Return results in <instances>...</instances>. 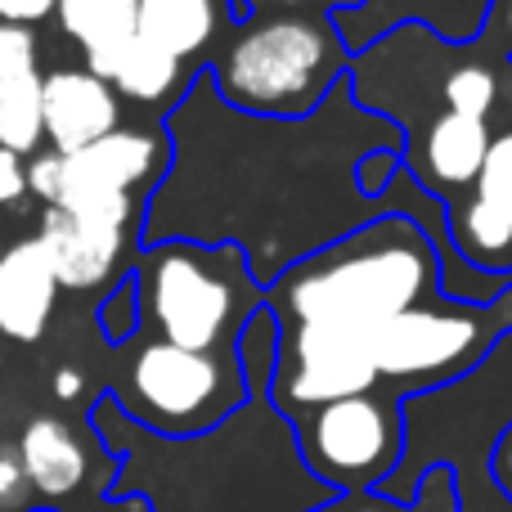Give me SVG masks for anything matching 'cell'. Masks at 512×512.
Instances as JSON below:
<instances>
[{
	"label": "cell",
	"instance_id": "cell-18",
	"mask_svg": "<svg viewBox=\"0 0 512 512\" xmlns=\"http://www.w3.org/2000/svg\"><path fill=\"white\" fill-rule=\"evenodd\" d=\"M36 32L32 27L0 23V81L18 77V72H36Z\"/></svg>",
	"mask_w": 512,
	"mask_h": 512
},
{
	"label": "cell",
	"instance_id": "cell-22",
	"mask_svg": "<svg viewBox=\"0 0 512 512\" xmlns=\"http://www.w3.org/2000/svg\"><path fill=\"white\" fill-rule=\"evenodd\" d=\"M490 477H495L499 495L512 504V418L504 423V432H499L495 450H490Z\"/></svg>",
	"mask_w": 512,
	"mask_h": 512
},
{
	"label": "cell",
	"instance_id": "cell-6",
	"mask_svg": "<svg viewBox=\"0 0 512 512\" xmlns=\"http://www.w3.org/2000/svg\"><path fill=\"white\" fill-rule=\"evenodd\" d=\"M301 468L328 495H378L405 463V400L387 387L288 418Z\"/></svg>",
	"mask_w": 512,
	"mask_h": 512
},
{
	"label": "cell",
	"instance_id": "cell-23",
	"mask_svg": "<svg viewBox=\"0 0 512 512\" xmlns=\"http://www.w3.org/2000/svg\"><path fill=\"white\" fill-rule=\"evenodd\" d=\"M59 0H0V23H14V27H36L41 18L54 14Z\"/></svg>",
	"mask_w": 512,
	"mask_h": 512
},
{
	"label": "cell",
	"instance_id": "cell-17",
	"mask_svg": "<svg viewBox=\"0 0 512 512\" xmlns=\"http://www.w3.org/2000/svg\"><path fill=\"white\" fill-rule=\"evenodd\" d=\"M95 324H99V333H104L108 346H126L135 333H140V297H135L131 274L117 279L113 288L104 292V301H99V310H95Z\"/></svg>",
	"mask_w": 512,
	"mask_h": 512
},
{
	"label": "cell",
	"instance_id": "cell-4",
	"mask_svg": "<svg viewBox=\"0 0 512 512\" xmlns=\"http://www.w3.org/2000/svg\"><path fill=\"white\" fill-rule=\"evenodd\" d=\"M117 364L108 400L140 432L162 441H198L243 414L252 382L239 351H185L158 337H131Z\"/></svg>",
	"mask_w": 512,
	"mask_h": 512
},
{
	"label": "cell",
	"instance_id": "cell-16",
	"mask_svg": "<svg viewBox=\"0 0 512 512\" xmlns=\"http://www.w3.org/2000/svg\"><path fill=\"white\" fill-rule=\"evenodd\" d=\"M45 144V113H41V72H18L0 81V149L36 153Z\"/></svg>",
	"mask_w": 512,
	"mask_h": 512
},
{
	"label": "cell",
	"instance_id": "cell-21",
	"mask_svg": "<svg viewBox=\"0 0 512 512\" xmlns=\"http://www.w3.org/2000/svg\"><path fill=\"white\" fill-rule=\"evenodd\" d=\"M310 512H409L405 504H391L387 495H333Z\"/></svg>",
	"mask_w": 512,
	"mask_h": 512
},
{
	"label": "cell",
	"instance_id": "cell-7",
	"mask_svg": "<svg viewBox=\"0 0 512 512\" xmlns=\"http://www.w3.org/2000/svg\"><path fill=\"white\" fill-rule=\"evenodd\" d=\"M171 171V140L167 131H131L117 126L113 135L86 144L77 153H36L27 167V194L45 207H68L77 198L126 194L149 203V194Z\"/></svg>",
	"mask_w": 512,
	"mask_h": 512
},
{
	"label": "cell",
	"instance_id": "cell-26",
	"mask_svg": "<svg viewBox=\"0 0 512 512\" xmlns=\"http://www.w3.org/2000/svg\"><path fill=\"white\" fill-rule=\"evenodd\" d=\"M81 387H86L81 369H59V373H54V396H59V400H77Z\"/></svg>",
	"mask_w": 512,
	"mask_h": 512
},
{
	"label": "cell",
	"instance_id": "cell-5",
	"mask_svg": "<svg viewBox=\"0 0 512 512\" xmlns=\"http://www.w3.org/2000/svg\"><path fill=\"white\" fill-rule=\"evenodd\" d=\"M512 328V288L495 301H463L450 292H436L423 306L387 319L369 337V355L378 369V387L409 400L432 396V391L463 382L472 369L490 360Z\"/></svg>",
	"mask_w": 512,
	"mask_h": 512
},
{
	"label": "cell",
	"instance_id": "cell-25",
	"mask_svg": "<svg viewBox=\"0 0 512 512\" xmlns=\"http://www.w3.org/2000/svg\"><path fill=\"white\" fill-rule=\"evenodd\" d=\"M72 512H153V508H149V499H140V495H99L95 504L72 508Z\"/></svg>",
	"mask_w": 512,
	"mask_h": 512
},
{
	"label": "cell",
	"instance_id": "cell-14",
	"mask_svg": "<svg viewBox=\"0 0 512 512\" xmlns=\"http://www.w3.org/2000/svg\"><path fill=\"white\" fill-rule=\"evenodd\" d=\"M54 18H59V32L81 45L86 72L108 77L113 59L135 41L140 0H59Z\"/></svg>",
	"mask_w": 512,
	"mask_h": 512
},
{
	"label": "cell",
	"instance_id": "cell-3",
	"mask_svg": "<svg viewBox=\"0 0 512 512\" xmlns=\"http://www.w3.org/2000/svg\"><path fill=\"white\" fill-rule=\"evenodd\" d=\"M131 283L140 297V333L185 351H239L248 324L265 310V288L234 243H144Z\"/></svg>",
	"mask_w": 512,
	"mask_h": 512
},
{
	"label": "cell",
	"instance_id": "cell-20",
	"mask_svg": "<svg viewBox=\"0 0 512 512\" xmlns=\"http://www.w3.org/2000/svg\"><path fill=\"white\" fill-rule=\"evenodd\" d=\"M490 45H495L504 59H512V0H490L486 9V27H481Z\"/></svg>",
	"mask_w": 512,
	"mask_h": 512
},
{
	"label": "cell",
	"instance_id": "cell-13",
	"mask_svg": "<svg viewBox=\"0 0 512 512\" xmlns=\"http://www.w3.org/2000/svg\"><path fill=\"white\" fill-rule=\"evenodd\" d=\"M14 454H18V468H23V481L41 499H50V504L81 495L90 481L86 441L77 436V427L54 414H36L23 427V436H18Z\"/></svg>",
	"mask_w": 512,
	"mask_h": 512
},
{
	"label": "cell",
	"instance_id": "cell-11",
	"mask_svg": "<svg viewBox=\"0 0 512 512\" xmlns=\"http://www.w3.org/2000/svg\"><path fill=\"white\" fill-rule=\"evenodd\" d=\"M239 23L234 0H140L135 36L153 50L171 54L176 63L203 72L221 36Z\"/></svg>",
	"mask_w": 512,
	"mask_h": 512
},
{
	"label": "cell",
	"instance_id": "cell-27",
	"mask_svg": "<svg viewBox=\"0 0 512 512\" xmlns=\"http://www.w3.org/2000/svg\"><path fill=\"white\" fill-rule=\"evenodd\" d=\"M23 512H59V508H23Z\"/></svg>",
	"mask_w": 512,
	"mask_h": 512
},
{
	"label": "cell",
	"instance_id": "cell-9",
	"mask_svg": "<svg viewBox=\"0 0 512 512\" xmlns=\"http://www.w3.org/2000/svg\"><path fill=\"white\" fill-rule=\"evenodd\" d=\"M445 212V239L468 274L512 283V108L490 131L481 171Z\"/></svg>",
	"mask_w": 512,
	"mask_h": 512
},
{
	"label": "cell",
	"instance_id": "cell-12",
	"mask_svg": "<svg viewBox=\"0 0 512 512\" xmlns=\"http://www.w3.org/2000/svg\"><path fill=\"white\" fill-rule=\"evenodd\" d=\"M59 279H54L36 239H18L0 252V337L9 342H41L54 319Z\"/></svg>",
	"mask_w": 512,
	"mask_h": 512
},
{
	"label": "cell",
	"instance_id": "cell-8",
	"mask_svg": "<svg viewBox=\"0 0 512 512\" xmlns=\"http://www.w3.org/2000/svg\"><path fill=\"white\" fill-rule=\"evenodd\" d=\"M135 225L144 230V203L122 194L108 198H81L68 207H45L41 225H36V248L45 252L59 288L68 292H90L117 283L126 252L135 243Z\"/></svg>",
	"mask_w": 512,
	"mask_h": 512
},
{
	"label": "cell",
	"instance_id": "cell-15",
	"mask_svg": "<svg viewBox=\"0 0 512 512\" xmlns=\"http://www.w3.org/2000/svg\"><path fill=\"white\" fill-rule=\"evenodd\" d=\"M104 81L117 90V99H131V104H144V108L167 104V113H171V108L189 95L198 72L135 36V41L113 59V68H108Z\"/></svg>",
	"mask_w": 512,
	"mask_h": 512
},
{
	"label": "cell",
	"instance_id": "cell-1",
	"mask_svg": "<svg viewBox=\"0 0 512 512\" xmlns=\"http://www.w3.org/2000/svg\"><path fill=\"white\" fill-rule=\"evenodd\" d=\"M441 283L436 234L409 212H382L319 252L288 261V270L265 288V310L279 333L319 328L369 342L387 319L445 292Z\"/></svg>",
	"mask_w": 512,
	"mask_h": 512
},
{
	"label": "cell",
	"instance_id": "cell-10",
	"mask_svg": "<svg viewBox=\"0 0 512 512\" xmlns=\"http://www.w3.org/2000/svg\"><path fill=\"white\" fill-rule=\"evenodd\" d=\"M45 140L54 153H77L122 126V99L86 68H54L41 77Z\"/></svg>",
	"mask_w": 512,
	"mask_h": 512
},
{
	"label": "cell",
	"instance_id": "cell-24",
	"mask_svg": "<svg viewBox=\"0 0 512 512\" xmlns=\"http://www.w3.org/2000/svg\"><path fill=\"white\" fill-rule=\"evenodd\" d=\"M23 486H27V481H23V468H18V454L0 450V508L14 504Z\"/></svg>",
	"mask_w": 512,
	"mask_h": 512
},
{
	"label": "cell",
	"instance_id": "cell-19",
	"mask_svg": "<svg viewBox=\"0 0 512 512\" xmlns=\"http://www.w3.org/2000/svg\"><path fill=\"white\" fill-rule=\"evenodd\" d=\"M27 198V162L18 153L0 149V207H14Z\"/></svg>",
	"mask_w": 512,
	"mask_h": 512
},
{
	"label": "cell",
	"instance_id": "cell-2",
	"mask_svg": "<svg viewBox=\"0 0 512 512\" xmlns=\"http://www.w3.org/2000/svg\"><path fill=\"white\" fill-rule=\"evenodd\" d=\"M351 63L355 50L342 41L333 14L283 9L234 23L203 72L234 113L261 122H306L351 77Z\"/></svg>",
	"mask_w": 512,
	"mask_h": 512
},
{
	"label": "cell",
	"instance_id": "cell-28",
	"mask_svg": "<svg viewBox=\"0 0 512 512\" xmlns=\"http://www.w3.org/2000/svg\"><path fill=\"white\" fill-rule=\"evenodd\" d=\"M0 252H5V243H0Z\"/></svg>",
	"mask_w": 512,
	"mask_h": 512
}]
</instances>
